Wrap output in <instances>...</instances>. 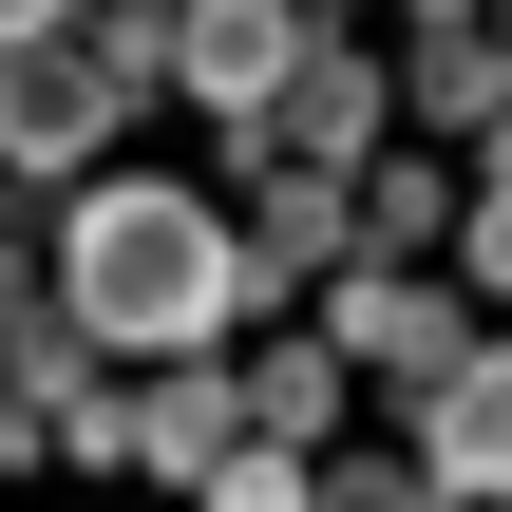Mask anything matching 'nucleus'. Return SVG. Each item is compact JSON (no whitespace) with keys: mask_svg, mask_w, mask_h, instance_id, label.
Here are the masks:
<instances>
[{"mask_svg":"<svg viewBox=\"0 0 512 512\" xmlns=\"http://www.w3.org/2000/svg\"><path fill=\"white\" fill-rule=\"evenodd\" d=\"M0 209H19V190H0Z\"/></svg>","mask_w":512,"mask_h":512,"instance_id":"16","label":"nucleus"},{"mask_svg":"<svg viewBox=\"0 0 512 512\" xmlns=\"http://www.w3.org/2000/svg\"><path fill=\"white\" fill-rule=\"evenodd\" d=\"M323 418H342V342H285V361H247V437H285V456H304Z\"/></svg>","mask_w":512,"mask_h":512,"instance_id":"11","label":"nucleus"},{"mask_svg":"<svg viewBox=\"0 0 512 512\" xmlns=\"http://www.w3.org/2000/svg\"><path fill=\"white\" fill-rule=\"evenodd\" d=\"M57 19H76V0H0V38H57Z\"/></svg>","mask_w":512,"mask_h":512,"instance_id":"15","label":"nucleus"},{"mask_svg":"<svg viewBox=\"0 0 512 512\" xmlns=\"http://www.w3.org/2000/svg\"><path fill=\"white\" fill-rule=\"evenodd\" d=\"M228 266H247V304H266V285H304V266H342V171H285V190L228 228Z\"/></svg>","mask_w":512,"mask_h":512,"instance_id":"9","label":"nucleus"},{"mask_svg":"<svg viewBox=\"0 0 512 512\" xmlns=\"http://www.w3.org/2000/svg\"><path fill=\"white\" fill-rule=\"evenodd\" d=\"M456 209H475V285H512V133H494V171H475Z\"/></svg>","mask_w":512,"mask_h":512,"instance_id":"14","label":"nucleus"},{"mask_svg":"<svg viewBox=\"0 0 512 512\" xmlns=\"http://www.w3.org/2000/svg\"><path fill=\"white\" fill-rule=\"evenodd\" d=\"M418 418H437V437H418V475H437V494H512V361H456Z\"/></svg>","mask_w":512,"mask_h":512,"instance_id":"8","label":"nucleus"},{"mask_svg":"<svg viewBox=\"0 0 512 512\" xmlns=\"http://www.w3.org/2000/svg\"><path fill=\"white\" fill-rule=\"evenodd\" d=\"M437 228H456V171H437V152H361L342 247H380V266H399V247H437Z\"/></svg>","mask_w":512,"mask_h":512,"instance_id":"10","label":"nucleus"},{"mask_svg":"<svg viewBox=\"0 0 512 512\" xmlns=\"http://www.w3.org/2000/svg\"><path fill=\"white\" fill-rule=\"evenodd\" d=\"M304 512H456L418 456H342V475H304Z\"/></svg>","mask_w":512,"mask_h":512,"instance_id":"12","label":"nucleus"},{"mask_svg":"<svg viewBox=\"0 0 512 512\" xmlns=\"http://www.w3.org/2000/svg\"><path fill=\"white\" fill-rule=\"evenodd\" d=\"M209 512H304V456H285V437H247V456L209 475Z\"/></svg>","mask_w":512,"mask_h":512,"instance_id":"13","label":"nucleus"},{"mask_svg":"<svg viewBox=\"0 0 512 512\" xmlns=\"http://www.w3.org/2000/svg\"><path fill=\"white\" fill-rule=\"evenodd\" d=\"M114 114H133V95L76 57V19H57V38H0V171H95Z\"/></svg>","mask_w":512,"mask_h":512,"instance_id":"2","label":"nucleus"},{"mask_svg":"<svg viewBox=\"0 0 512 512\" xmlns=\"http://www.w3.org/2000/svg\"><path fill=\"white\" fill-rule=\"evenodd\" d=\"M323 342H342V361H361V380H380V399H437V380H456V361H475V323H456V304H437V285H399V266H361V285H342V323H323Z\"/></svg>","mask_w":512,"mask_h":512,"instance_id":"3","label":"nucleus"},{"mask_svg":"<svg viewBox=\"0 0 512 512\" xmlns=\"http://www.w3.org/2000/svg\"><path fill=\"white\" fill-rule=\"evenodd\" d=\"M399 95H418V114H456V133H512V38L475 19V0H437V19H418V57H399Z\"/></svg>","mask_w":512,"mask_h":512,"instance_id":"7","label":"nucleus"},{"mask_svg":"<svg viewBox=\"0 0 512 512\" xmlns=\"http://www.w3.org/2000/svg\"><path fill=\"white\" fill-rule=\"evenodd\" d=\"M247 133H266V152H304V171H361V152H380V57L304 38V57H285V95H266Z\"/></svg>","mask_w":512,"mask_h":512,"instance_id":"5","label":"nucleus"},{"mask_svg":"<svg viewBox=\"0 0 512 512\" xmlns=\"http://www.w3.org/2000/svg\"><path fill=\"white\" fill-rule=\"evenodd\" d=\"M285 57H304V19H285V0H171V95H209L228 133L285 95Z\"/></svg>","mask_w":512,"mask_h":512,"instance_id":"4","label":"nucleus"},{"mask_svg":"<svg viewBox=\"0 0 512 512\" xmlns=\"http://www.w3.org/2000/svg\"><path fill=\"white\" fill-rule=\"evenodd\" d=\"M38 247H57L76 342H114V361H190V342H228V323H247V266H228V209H209V190L95 171Z\"/></svg>","mask_w":512,"mask_h":512,"instance_id":"1","label":"nucleus"},{"mask_svg":"<svg viewBox=\"0 0 512 512\" xmlns=\"http://www.w3.org/2000/svg\"><path fill=\"white\" fill-rule=\"evenodd\" d=\"M133 456H152L171 494H209V475L247 456V380H228V361H171V380L133 399Z\"/></svg>","mask_w":512,"mask_h":512,"instance_id":"6","label":"nucleus"}]
</instances>
